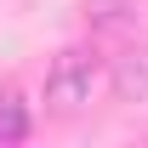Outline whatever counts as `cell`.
Listing matches in <instances>:
<instances>
[{"label": "cell", "mask_w": 148, "mask_h": 148, "mask_svg": "<svg viewBox=\"0 0 148 148\" xmlns=\"http://www.w3.org/2000/svg\"><path fill=\"white\" fill-rule=\"evenodd\" d=\"M91 91H97V57L86 46H63L46 63V108L57 120H74V114L91 103Z\"/></svg>", "instance_id": "obj_1"}, {"label": "cell", "mask_w": 148, "mask_h": 148, "mask_svg": "<svg viewBox=\"0 0 148 148\" xmlns=\"http://www.w3.org/2000/svg\"><path fill=\"white\" fill-rule=\"evenodd\" d=\"M143 12H148V0H80V17L91 34H125L143 23Z\"/></svg>", "instance_id": "obj_3"}, {"label": "cell", "mask_w": 148, "mask_h": 148, "mask_svg": "<svg viewBox=\"0 0 148 148\" xmlns=\"http://www.w3.org/2000/svg\"><path fill=\"white\" fill-rule=\"evenodd\" d=\"M29 103H23V91L17 86H0V148H12V143H23L29 137Z\"/></svg>", "instance_id": "obj_4"}, {"label": "cell", "mask_w": 148, "mask_h": 148, "mask_svg": "<svg viewBox=\"0 0 148 148\" xmlns=\"http://www.w3.org/2000/svg\"><path fill=\"white\" fill-rule=\"evenodd\" d=\"M108 86L120 103H148V46H125V51L108 63Z\"/></svg>", "instance_id": "obj_2"}]
</instances>
